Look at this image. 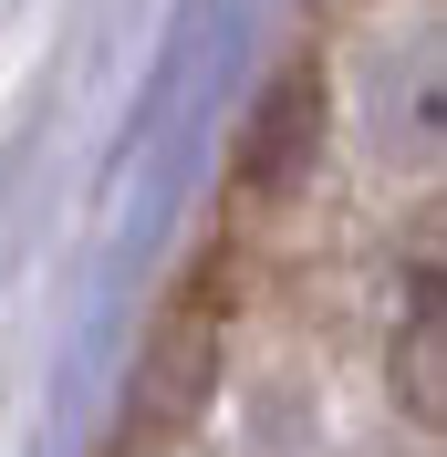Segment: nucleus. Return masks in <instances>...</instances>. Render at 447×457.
Segmentation results:
<instances>
[{
	"label": "nucleus",
	"instance_id": "obj_1",
	"mask_svg": "<svg viewBox=\"0 0 447 457\" xmlns=\"http://www.w3.org/2000/svg\"><path fill=\"white\" fill-rule=\"evenodd\" d=\"M312 145H323V73H281L250 136V187H291Z\"/></svg>",
	"mask_w": 447,
	"mask_h": 457
},
{
	"label": "nucleus",
	"instance_id": "obj_2",
	"mask_svg": "<svg viewBox=\"0 0 447 457\" xmlns=\"http://www.w3.org/2000/svg\"><path fill=\"white\" fill-rule=\"evenodd\" d=\"M406 416H417V427L447 416V312H437V281H417V322H406Z\"/></svg>",
	"mask_w": 447,
	"mask_h": 457
}]
</instances>
